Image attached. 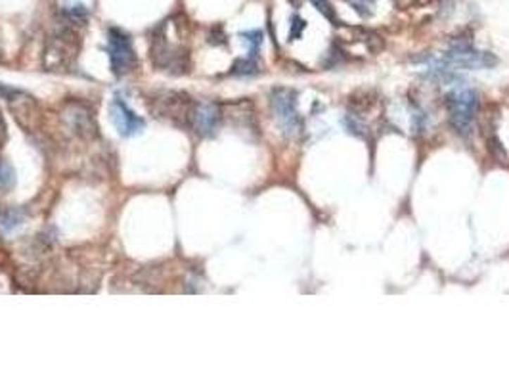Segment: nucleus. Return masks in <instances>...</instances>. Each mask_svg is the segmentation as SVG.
<instances>
[{"label": "nucleus", "mask_w": 509, "mask_h": 383, "mask_svg": "<svg viewBox=\"0 0 509 383\" xmlns=\"http://www.w3.org/2000/svg\"><path fill=\"white\" fill-rule=\"evenodd\" d=\"M191 110H194V102L186 92L163 90L150 98L151 115L175 127H190Z\"/></svg>", "instance_id": "obj_1"}, {"label": "nucleus", "mask_w": 509, "mask_h": 383, "mask_svg": "<svg viewBox=\"0 0 509 383\" xmlns=\"http://www.w3.org/2000/svg\"><path fill=\"white\" fill-rule=\"evenodd\" d=\"M79 54V39L71 29H61L48 39L42 54L46 71H68Z\"/></svg>", "instance_id": "obj_2"}, {"label": "nucleus", "mask_w": 509, "mask_h": 383, "mask_svg": "<svg viewBox=\"0 0 509 383\" xmlns=\"http://www.w3.org/2000/svg\"><path fill=\"white\" fill-rule=\"evenodd\" d=\"M0 96L8 102V108H10L15 123L20 125L21 129L29 134L41 130L44 117H42L41 103L37 102L34 96L18 89H6V87H0Z\"/></svg>", "instance_id": "obj_3"}, {"label": "nucleus", "mask_w": 509, "mask_h": 383, "mask_svg": "<svg viewBox=\"0 0 509 383\" xmlns=\"http://www.w3.org/2000/svg\"><path fill=\"white\" fill-rule=\"evenodd\" d=\"M150 60L157 69L172 73V75H182L190 68V56L182 48L175 46L167 41L165 34H157L151 39Z\"/></svg>", "instance_id": "obj_4"}, {"label": "nucleus", "mask_w": 509, "mask_h": 383, "mask_svg": "<svg viewBox=\"0 0 509 383\" xmlns=\"http://www.w3.org/2000/svg\"><path fill=\"white\" fill-rule=\"evenodd\" d=\"M60 121L69 137L79 138V140H94L98 134L94 113L90 111L89 106L75 102V100L68 102L61 108Z\"/></svg>", "instance_id": "obj_5"}, {"label": "nucleus", "mask_w": 509, "mask_h": 383, "mask_svg": "<svg viewBox=\"0 0 509 383\" xmlns=\"http://www.w3.org/2000/svg\"><path fill=\"white\" fill-rule=\"evenodd\" d=\"M477 106H479V98H477L475 90L460 89L450 92L446 98V108L450 111V123L460 134L467 137L473 127L477 115Z\"/></svg>", "instance_id": "obj_6"}, {"label": "nucleus", "mask_w": 509, "mask_h": 383, "mask_svg": "<svg viewBox=\"0 0 509 383\" xmlns=\"http://www.w3.org/2000/svg\"><path fill=\"white\" fill-rule=\"evenodd\" d=\"M108 56L109 65L113 75L125 77L132 73L138 65V58H136L132 42L127 34L119 31V29H109L108 33Z\"/></svg>", "instance_id": "obj_7"}, {"label": "nucleus", "mask_w": 509, "mask_h": 383, "mask_svg": "<svg viewBox=\"0 0 509 383\" xmlns=\"http://www.w3.org/2000/svg\"><path fill=\"white\" fill-rule=\"evenodd\" d=\"M222 119V110L217 103H194L190 115V129L199 137H213Z\"/></svg>", "instance_id": "obj_8"}, {"label": "nucleus", "mask_w": 509, "mask_h": 383, "mask_svg": "<svg viewBox=\"0 0 509 383\" xmlns=\"http://www.w3.org/2000/svg\"><path fill=\"white\" fill-rule=\"evenodd\" d=\"M446 62L463 69H486L496 65L498 60L489 52H479L471 46H455L446 54Z\"/></svg>", "instance_id": "obj_9"}, {"label": "nucleus", "mask_w": 509, "mask_h": 383, "mask_svg": "<svg viewBox=\"0 0 509 383\" xmlns=\"http://www.w3.org/2000/svg\"><path fill=\"white\" fill-rule=\"evenodd\" d=\"M272 110L278 117V123L287 132H295L301 127L299 115L295 110V98L289 90H276L272 94Z\"/></svg>", "instance_id": "obj_10"}, {"label": "nucleus", "mask_w": 509, "mask_h": 383, "mask_svg": "<svg viewBox=\"0 0 509 383\" xmlns=\"http://www.w3.org/2000/svg\"><path fill=\"white\" fill-rule=\"evenodd\" d=\"M109 115H111V121H113L117 132H119L121 137H134V134H138V132L144 129L142 117L136 115L134 111L130 110L129 106L122 102V100L111 102V106H109Z\"/></svg>", "instance_id": "obj_11"}, {"label": "nucleus", "mask_w": 509, "mask_h": 383, "mask_svg": "<svg viewBox=\"0 0 509 383\" xmlns=\"http://www.w3.org/2000/svg\"><path fill=\"white\" fill-rule=\"evenodd\" d=\"M241 39L249 44V58H255L258 48L263 44V33L260 31H245V33H241Z\"/></svg>", "instance_id": "obj_12"}, {"label": "nucleus", "mask_w": 509, "mask_h": 383, "mask_svg": "<svg viewBox=\"0 0 509 383\" xmlns=\"http://www.w3.org/2000/svg\"><path fill=\"white\" fill-rule=\"evenodd\" d=\"M234 73H236V75H253V73H257V63H255V58L238 60V62L234 63Z\"/></svg>", "instance_id": "obj_13"}, {"label": "nucleus", "mask_w": 509, "mask_h": 383, "mask_svg": "<svg viewBox=\"0 0 509 383\" xmlns=\"http://www.w3.org/2000/svg\"><path fill=\"white\" fill-rule=\"evenodd\" d=\"M313 4L320 10V14H324L329 21H333L337 25V18H335V12H333L332 4L327 0H313Z\"/></svg>", "instance_id": "obj_14"}, {"label": "nucleus", "mask_w": 509, "mask_h": 383, "mask_svg": "<svg viewBox=\"0 0 509 383\" xmlns=\"http://www.w3.org/2000/svg\"><path fill=\"white\" fill-rule=\"evenodd\" d=\"M12 178H14V175H12V171H10V167H8L6 163H2V161H0V188H6V186H10Z\"/></svg>", "instance_id": "obj_15"}, {"label": "nucleus", "mask_w": 509, "mask_h": 383, "mask_svg": "<svg viewBox=\"0 0 509 383\" xmlns=\"http://www.w3.org/2000/svg\"><path fill=\"white\" fill-rule=\"evenodd\" d=\"M305 29V21L301 18H293V25H291V41L293 39H299L301 31Z\"/></svg>", "instance_id": "obj_16"}, {"label": "nucleus", "mask_w": 509, "mask_h": 383, "mask_svg": "<svg viewBox=\"0 0 509 383\" xmlns=\"http://www.w3.org/2000/svg\"><path fill=\"white\" fill-rule=\"evenodd\" d=\"M8 140V127H6V121H4V115H2V111H0V148L6 144Z\"/></svg>", "instance_id": "obj_17"}]
</instances>
